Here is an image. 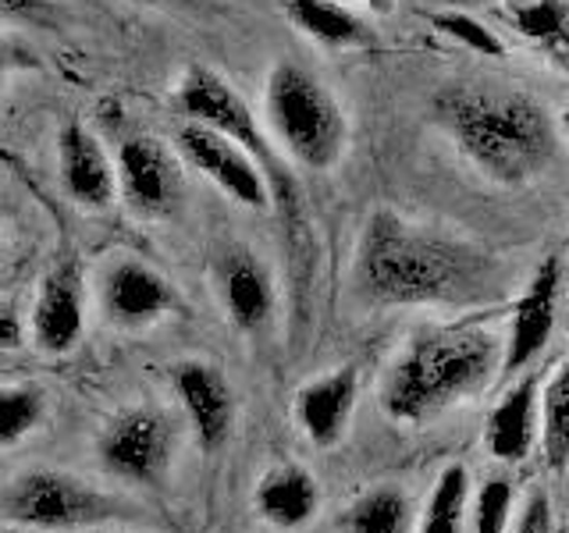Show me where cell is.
<instances>
[{"instance_id":"cell-1","label":"cell","mask_w":569,"mask_h":533,"mask_svg":"<svg viewBox=\"0 0 569 533\" xmlns=\"http://www.w3.org/2000/svg\"><path fill=\"white\" fill-rule=\"evenodd\" d=\"M370 306H488L502 295V263L488 249L396 210H373L352 260Z\"/></svg>"},{"instance_id":"cell-2","label":"cell","mask_w":569,"mask_h":533,"mask_svg":"<svg viewBox=\"0 0 569 533\" xmlns=\"http://www.w3.org/2000/svg\"><path fill=\"white\" fill-rule=\"evenodd\" d=\"M435 114L459 153L502 185L538 178L559 147L551 114L520 89L449 86L438 93Z\"/></svg>"},{"instance_id":"cell-3","label":"cell","mask_w":569,"mask_h":533,"mask_svg":"<svg viewBox=\"0 0 569 533\" xmlns=\"http://www.w3.org/2000/svg\"><path fill=\"white\" fill-rule=\"evenodd\" d=\"M502 363L506 349L488 328L423 331L385 370L378 402L388 420L417 426L485 391Z\"/></svg>"},{"instance_id":"cell-4","label":"cell","mask_w":569,"mask_h":533,"mask_svg":"<svg viewBox=\"0 0 569 533\" xmlns=\"http://www.w3.org/2000/svg\"><path fill=\"white\" fill-rule=\"evenodd\" d=\"M263 114L278 147L302 171H331L346 153L349 121L328 86L299 64H274L263 89Z\"/></svg>"},{"instance_id":"cell-5","label":"cell","mask_w":569,"mask_h":533,"mask_svg":"<svg viewBox=\"0 0 569 533\" xmlns=\"http://www.w3.org/2000/svg\"><path fill=\"white\" fill-rule=\"evenodd\" d=\"M0 509L11 526L26 530H100L111 523H132L142 515L136 502L100 491L86 480L58 470H29L8 480Z\"/></svg>"},{"instance_id":"cell-6","label":"cell","mask_w":569,"mask_h":533,"mask_svg":"<svg viewBox=\"0 0 569 533\" xmlns=\"http://www.w3.org/2000/svg\"><path fill=\"white\" fill-rule=\"evenodd\" d=\"M174 150L192 171L210 178L228 200H236L249 210L274 207V195H271V185H267L260 160L249 153L239 139L210 129V124L186 121L174 135Z\"/></svg>"},{"instance_id":"cell-7","label":"cell","mask_w":569,"mask_h":533,"mask_svg":"<svg viewBox=\"0 0 569 533\" xmlns=\"http://www.w3.org/2000/svg\"><path fill=\"white\" fill-rule=\"evenodd\" d=\"M178 452L174 423L157 409H124L100 434L103 466L132 484L157 487L171 473Z\"/></svg>"},{"instance_id":"cell-8","label":"cell","mask_w":569,"mask_h":533,"mask_svg":"<svg viewBox=\"0 0 569 533\" xmlns=\"http://www.w3.org/2000/svg\"><path fill=\"white\" fill-rule=\"evenodd\" d=\"M118 192L136 218H168L182 200L178 157L153 135H129L118 147Z\"/></svg>"},{"instance_id":"cell-9","label":"cell","mask_w":569,"mask_h":533,"mask_svg":"<svg viewBox=\"0 0 569 533\" xmlns=\"http://www.w3.org/2000/svg\"><path fill=\"white\" fill-rule=\"evenodd\" d=\"M103 316L118 328H147L178 306V295L164 274L142 260H118L100 281Z\"/></svg>"},{"instance_id":"cell-10","label":"cell","mask_w":569,"mask_h":533,"mask_svg":"<svg viewBox=\"0 0 569 533\" xmlns=\"http://www.w3.org/2000/svg\"><path fill=\"white\" fill-rule=\"evenodd\" d=\"M86 328V289L76 260L58 263L43 278L32 306V342L50 355L71 352Z\"/></svg>"},{"instance_id":"cell-11","label":"cell","mask_w":569,"mask_h":533,"mask_svg":"<svg viewBox=\"0 0 569 533\" xmlns=\"http://www.w3.org/2000/svg\"><path fill=\"white\" fill-rule=\"evenodd\" d=\"M559 289H562V263L559 257H548L538 274L530 278L527 292L512 306V328L506 342V373L530 366L545 352L551 331H556V310H559Z\"/></svg>"},{"instance_id":"cell-12","label":"cell","mask_w":569,"mask_h":533,"mask_svg":"<svg viewBox=\"0 0 569 533\" xmlns=\"http://www.w3.org/2000/svg\"><path fill=\"white\" fill-rule=\"evenodd\" d=\"M218 292L228 320L246 334H260L271 324L278 292L267 263L246 245H228L218 260Z\"/></svg>"},{"instance_id":"cell-13","label":"cell","mask_w":569,"mask_h":533,"mask_svg":"<svg viewBox=\"0 0 569 533\" xmlns=\"http://www.w3.org/2000/svg\"><path fill=\"white\" fill-rule=\"evenodd\" d=\"M171 381L196 438H200L207 452H218L231 434V423H236V395H231L224 373L210 363L186 360L174 363Z\"/></svg>"},{"instance_id":"cell-14","label":"cell","mask_w":569,"mask_h":533,"mask_svg":"<svg viewBox=\"0 0 569 533\" xmlns=\"http://www.w3.org/2000/svg\"><path fill=\"white\" fill-rule=\"evenodd\" d=\"M58 171L71 203L86 210L111 207L118 189V168H111V157L82 121H68L58 135Z\"/></svg>"},{"instance_id":"cell-15","label":"cell","mask_w":569,"mask_h":533,"mask_svg":"<svg viewBox=\"0 0 569 533\" xmlns=\"http://www.w3.org/2000/svg\"><path fill=\"white\" fill-rule=\"evenodd\" d=\"M356 395H360V373H356V366H338L325 373V378L302 384L296 395V423L302 438L313 449H335L349 426Z\"/></svg>"},{"instance_id":"cell-16","label":"cell","mask_w":569,"mask_h":533,"mask_svg":"<svg viewBox=\"0 0 569 533\" xmlns=\"http://www.w3.org/2000/svg\"><path fill=\"white\" fill-rule=\"evenodd\" d=\"M541 373L530 370L520 384H512L502 402L488 416V452L498 462H523L538 444L541 423Z\"/></svg>"},{"instance_id":"cell-17","label":"cell","mask_w":569,"mask_h":533,"mask_svg":"<svg viewBox=\"0 0 569 533\" xmlns=\"http://www.w3.org/2000/svg\"><path fill=\"white\" fill-rule=\"evenodd\" d=\"M320 509V487L302 466H274L257 484V512L278 530H302Z\"/></svg>"},{"instance_id":"cell-18","label":"cell","mask_w":569,"mask_h":533,"mask_svg":"<svg viewBox=\"0 0 569 533\" xmlns=\"http://www.w3.org/2000/svg\"><path fill=\"white\" fill-rule=\"evenodd\" d=\"M278 4L281 14L320 47L352 50L373 43L370 26L346 4H338V0H278Z\"/></svg>"},{"instance_id":"cell-19","label":"cell","mask_w":569,"mask_h":533,"mask_svg":"<svg viewBox=\"0 0 569 533\" xmlns=\"http://www.w3.org/2000/svg\"><path fill=\"white\" fill-rule=\"evenodd\" d=\"M467 505H470V470L462 462H449L438 473L435 491L423 505L420 533H462Z\"/></svg>"},{"instance_id":"cell-20","label":"cell","mask_w":569,"mask_h":533,"mask_svg":"<svg viewBox=\"0 0 569 533\" xmlns=\"http://www.w3.org/2000/svg\"><path fill=\"white\" fill-rule=\"evenodd\" d=\"M541 444L551 470L569 466V360L545 384L541 395Z\"/></svg>"},{"instance_id":"cell-21","label":"cell","mask_w":569,"mask_h":533,"mask_svg":"<svg viewBox=\"0 0 569 533\" xmlns=\"http://www.w3.org/2000/svg\"><path fill=\"white\" fill-rule=\"evenodd\" d=\"M349 533H409V497L396 487H373L349 509Z\"/></svg>"},{"instance_id":"cell-22","label":"cell","mask_w":569,"mask_h":533,"mask_svg":"<svg viewBox=\"0 0 569 533\" xmlns=\"http://www.w3.org/2000/svg\"><path fill=\"white\" fill-rule=\"evenodd\" d=\"M43 413H47V399L40 388L29 384L4 388V395H0V441H4V449L32 434L40 426Z\"/></svg>"},{"instance_id":"cell-23","label":"cell","mask_w":569,"mask_h":533,"mask_svg":"<svg viewBox=\"0 0 569 533\" xmlns=\"http://www.w3.org/2000/svg\"><path fill=\"white\" fill-rule=\"evenodd\" d=\"M512 22L527 40L569 43V8L562 0H530V4L512 11Z\"/></svg>"},{"instance_id":"cell-24","label":"cell","mask_w":569,"mask_h":533,"mask_svg":"<svg viewBox=\"0 0 569 533\" xmlns=\"http://www.w3.org/2000/svg\"><path fill=\"white\" fill-rule=\"evenodd\" d=\"M512 502H516V491L506 476L485 480V487L477 491V505H473V533H509Z\"/></svg>"},{"instance_id":"cell-25","label":"cell","mask_w":569,"mask_h":533,"mask_svg":"<svg viewBox=\"0 0 569 533\" xmlns=\"http://www.w3.org/2000/svg\"><path fill=\"white\" fill-rule=\"evenodd\" d=\"M435 26L445 32V36H452L456 43H462V47H470V50H477V53H485V58H506V47H502V40L491 32V29H485L477 22V18H470V14H435Z\"/></svg>"},{"instance_id":"cell-26","label":"cell","mask_w":569,"mask_h":533,"mask_svg":"<svg viewBox=\"0 0 569 533\" xmlns=\"http://www.w3.org/2000/svg\"><path fill=\"white\" fill-rule=\"evenodd\" d=\"M512 533H551V505H548V494L545 491H533L527 497V505L516 520Z\"/></svg>"},{"instance_id":"cell-27","label":"cell","mask_w":569,"mask_h":533,"mask_svg":"<svg viewBox=\"0 0 569 533\" xmlns=\"http://www.w3.org/2000/svg\"><path fill=\"white\" fill-rule=\"evenodd\" d=\"M26 334H22V324H18V313L8 306L4 313H0V345H4V352H14L22 349Z\"/></svg>"},{"instance_id":"cell-28","label":"cell","mask_w":569,"mask_h":533,"mask_svg":"<svg viewBox=\"0 0 569 533\" xmlns=\"http://www.w3.org/2000/svg\"><path fill=\"white\" fill-rule=\"evenodd\" d=\"M40 4H43V0H0V8H4V14H8V18L32 14Z\"/></svg>"},{"instance_id":"cell-29","label":"cell","mask_w":569,"mask_h":533,"mask_svg":"<svg viewBox=\"0 0 569 533\" xmlns=\"http://www.w3.org/2000/svg\"><path fill=\"white\" fill-rule=\"evenodd\" d=\"M360 4H367L370 11H378V14H388L391 8H396V0H360Z\"/></svg>"},{"instance_id":"cell-30","label":"cell","mask_w":569,"mask_h":533,"mask_svg":"<svg viewBox=\"0 0 569 533\" xmlns=\"http://www.w3.org/2000/svg\"><path fill=\"white\" fill-rule=\"evenodd\" d=\"M150 4H171V8H200L203 0H150Z\"/></svg>"}]
</instances>
